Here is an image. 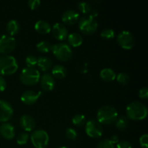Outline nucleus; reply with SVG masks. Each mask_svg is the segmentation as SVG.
<instances>
[{"mask_svg": "<svg viewBox=\"0 0 148 148\" xmlns=\"http://www.w3.org/2000/svg\"><path fill=\"white\" fill-rule=\"evenodd\" d=\"M127 118L132 120H143L147 116V108L140 101H133L127 106Z\"/></svg>", "mask_w": 148, "mask_h": 148, "instance_id": "nucleus-1", "label": "nucleus"}, {"mask_svg": "<svg viewBox=\"0 0 148 148\" xmlns=\"http://www.w3.org/2000/svg\"><path fill=\"white\" fill-rule=\"evenodd\" d=\"M118 118V112L114 106H103L101 107L97 113V119L100 124H109L115 122Z\"/></svg>", "mask_w": 148, "mask_h": 148, "instance_id": "nucleus-2", "label": "nucleus"}, {"mask_svg": "<svg viewBox=\"0 0 148 148\" xmlns=\"http://www.w3.org/2000/svg\"><path fill=\"white\" fill-rule=\"evenodd\" d=\"M18 69V64L15 58L11 55H4L0 57V75H11Z\"/></svg>", "mask_w": 148, "mask_h": 148, "instance_id": "nucleus-3", "label": "nucleus"}, {"mask_svg": "<svg viewBox=\"0 0 148 148\" xmlns=\"http://www.w3.org/2000/svg\"><path fill=\"white\" fill-rule=\"evenodd\" d=\"M51 51L53 55L62 62H66L72 56V48L66 43H58L52 45Z\"/></svg>", "mask_w": 148, "mask_h": 148, "instance_id": "nucleus-4", "label": "nucleus"}, {"mask_svg": "<svg viewBox=\"0 0 148 148\" xmlns=\"http://www.w3.org/2000/svg\"><path fill=\"white\" fill-rule=\"evenodd\" d=\"M40 72L36 68H24L20 75V80L25 85H36L40 80Z\"/></svg>", "mask_w": 148, "mask_h": 148, "instance_id": "nucleus-5", "label": "nucleus"}, {"mask_svg": "<svg viewBox=\"0 0 148 148\" xmlns=\"http://www.w3.org/2000/svg\"><path fill=\"white\" fill-rule=\"evenodd\" d=\"M98 22L95 17L86 15L79 19L78 25L81 32L85 35H91L95 33L98 28Z\"/></svg>", "mask_w": 148, "mask_h": 148, "instance_id": "nucleus-6", "label": "nucleus"}, {"mask_svg": "<svg viewBox=\"0 0 148 148\" xmlns=\"http://www.w3.org/2000/svg\"><path fill=\"white\" fill-rule=\"evenodd\" d=\"M30 140L36 148H46L49 144V137L46 131L38 130L32 133Z\"/></svg>", "mask_w": 148, "mask_h": 148, "instance_id": "nucleus-7", "label": "nucleus"}, {"mask_svg": "<svg viewBox=\"0 0 148 148\" xmlns=\"http://www.w3.org/2000/svg\"><path fill=\"white\" fill-rule=\"evenodd\" d=\"M117 42L123 49H131L134 45V37L131 32L123 30L117 36Z\"/></svg>", "mask_w": 148, "mask_h": 148, "instance_id": "nucleus-8", "label": "nucleus"}, {"mask_svg": "<svg viewBox=\"0 0 148 148\" xmlns=\"http://www.w3.org/2000/svg\"><path fill=\"white\" fill-rule=\"evenodd\" d=\"M16 41L13 36L10 35H3L0 37V53H10L15 48Z\"/></svg>", "mask_w": 148, "mask_h": 148, "instance_id": "nucleus-9", "label": "nucleus"}, {"mask_svg": "<svg viewBox=\"0 0 148 148\" xmlns=\"http://www.w3.org/2000/svg\"><path fill=\"white\" fill-rule=\"evenodd\" d=\"M85 132L92 138H98L102 136L103 128L98 121L89 120L85 124Z\"/></svg>", "mask_w": 148, "mask_h": 148, "instance_id": "nucleus-10", "label": "nucleus"}, {"mask_svg": "<svg viewBox=\"0 0 148 148\" xmlns=\"http://www.w3.org/2000/svg\"><path fill=\"white\" fill-rule=\"evenodd\" d=\"M13 108L8 102L0 100V121L5 122L12 117Z\"/></svg>", "mask_w": 148, "mask_h": 148, "instance_id": "nucleus-11", "label": "nucleus"}, {"mask_svg": "<svg viewBox=\"0 0 148 148\" xmlns=\"http://www.w3.org/2000/svg\"><path fill=\"white\" fill-rule=\"evenodd\" d=\"M52 33L53 37L56 39L59 40H63L67 38L68 30L63 24L56 23L52 27Z\"/></svg>", "mask_w": 148, "mask_h": 148, "instance_id": "nucleus-12", "label": "nucleus"}, {"mask_svg": "<svg viewBox=\"0 0 148 148\" xmlns=\"http://www.w3.org/2000/svg\"><path fill=\"white\" fill-rule=\"evenodd\" d=\"M41 95V92H36L33 90H26L22 94L21 101L27 105H32L38 100Z\"/></svg>", "mask_w": 148, "mask_h": 148, "instance_id": "nucleus-13", "label": "nucleus"}, {"mask_svg": "<svg viewBox=\"0 0 148 148\" xmlns=\"http://www.w3.org/2000/svg\"><path fill=\"white\" fill-rule=\"evenodd\" d=\"M79 14L77 11L73 10H69L65 11L63 13L62 17V20L63 23L65 24L69 25H74L79 20Z\"/></svg>", "mask_w": 148, "mask_h": 148, "instance_id": "nucleus-14", "label": "nucleus"}, {"mask_svg": "<svg viewBox=\"0 0 148 148\" xmlns=\"http://www.w3.org/2000/svg\"><path fill=\"white\" fill-rule=\"evenodd\" d=\"M40 84L45 90H52L55 86L54 77L48 73H45L40 77Z\"/></svg>", "mask_w": 148, "mask_h": 148, "instance_id": "nucleus-15", "label": "nucleus"}, {"mask_svg": "<svg viewBox=\"0 0 148 148\" xmlns=\"http://www.w3.org/2000/svg\"><path fill=\"white\" fill-rule=\"evenodd\" d=\"M0 134L7 140H12L15 135V130L12 124L4 122L0 126Z\"/></svg>", "mask_w": 148, "mask_h": 148, "instance_id": "nucleus-16", "label": "nucleus"}, {"mask_svg": "<svg viewBox=\"0 0 148 148\" xmlns=\"http://www.w3.org/2000/svg\"><path fill=\"white\" fill-rule=\"evenodd\" d=\"M78 8L79 11L82 12L86 16L96 17L98 16V11L92 7V6L87 1H80L78 3Z\"/></svg>", "mask_w": 148, "mask_h": 148, "instance_id": "nucleus-17", "label": "nucleus"}, {"mask_svg": "<svg viewBox=\"0 0 148 148\" xmlns=\"http://www.w3.org/2000/svg\"><path fill=\"white\" fill-rule=\"evenodd\" d=\"M20 125L25 132H31L36 127V121L30 116L23 115L20 118Z\"/></svg>", "mask_w": 148, "mask_h": 148, "instance_id": "nucleus-18", "label": "nucleus"}, {"mask_svg": "<svg viewBox=\"0 0 148 148\" xmlns=\"http://www.w3.org/2000/svg\"><path fill=\"white\" fill-rule=\"evenodd\" d=\"M35 29L40 34H47L51 30L50 24L47 21L43 20H38L35 23Z\"/></svg>", "mask_w": 148, "mask_h": 148, "instance_id": "nucleus-19", "label": "nucleus"}, {"mask_svg": "<svg viewBox=\"0 0 148 148\" xmlns=\"http://www.w3.org/2000/svg\"><path fill=\"white\" fill-rule=\"evenodd\" d=\"M68 43L72 47H78L80 46L83 41L82 36L77 33H72L67 36Z\"/></svg>", "mask_w": 148, "mask_h": 148, "instance_id": "nucleus-20", "label": "nucleus"}, {"mask_svg": "<svg viewBox=\"0 0 148 148\" xmlns=\"http://www.w3.org/2000/svg\"><path fill=\"white\" fill-rule=\"evenodd\" d=\"M100 77L106 82H111L116 77V74L111 68H104L100 72Z\"/></svg>", "mask_w": 148, "mask_h": 148, "instance_id": "nucleus-21", "label": "nucleus"}, {"mask_svg": "<svg viewBox=\"0 0 148 148\" xmlns=\"http://www.w3.org/2000/svg\"><path fill=\"white\" fill-rule=\"evenodd\" d=\"M37 65L42 71L46 72L51 67L52 60L47 56H40L38 59Z\"/></svg>", "mask_w": 148, "mask_h": 148, "instance_id": "nucleus-22", "label": "nucleus"}, {"mask_svg": "<svg viewBox=\"0 0 148 148\" xmlns=\"http://www.w3.org/2000/svg\"><path fill=\"white\" fill-rule=\"evenodd\" d=\"M6 30L10 36H12L17 34L20 30V24L18 22L15 20H11L7 23L6 25Z\"/></svg>", "mask_w": 148, "mask_h": 148, "instance_id": "nucleus-23", "label": "nucleus"}, {"mask_svg": "<svg viewBox=\"0 0 148 148\" xmlns=\"http://www.w3.org/2000/svg\"><path fill=\"white\" fill-rule=\"evenodd\" d=\"M66 69L64 66L60 64L56 65L52 69V75L57 79H63L66 75Z\"/></svg>", "mask_w": 148, "mask_h": 148, "instance_id": "nucleus-24", "label": "nucleus"}, {"mask_svg": "<svg viewBox=\"0 0 148 148\" xmlns=\"http://www.w3.org/2000/svg\"><path fill=\"white\" fill-rule=\"evenodd\" d=\"M128 118L127 116H121L118 117L115 121L116 127L119 130H124L128 127Z\"/></svg>", "mask_w": 148, "mask_h": 148, "instance_id": "nucleus-25", "label": "nucleus"}, {"mask_svg": "<svg viewBox=\"0 0 148 148\" xmlns=\"http://www.w3.org/2000/svg\"><path fill=\"white\" fill-rule=\"evenodd\" d=\"M51 46L52 45H51L49 42L41 40L36 44V48L41 53H48L51 51Z\"/></svg>", "mask_w": 148, "mask_h": 148, "instance_id": "nucleus-26", "label": "nucleus"}, {"mask_svg": "<svg viewBox=\"0 0 148 148\" xmlns=\"http://www.w3.org/2000/svg\"><path fill=\"white\" fill-rule=\"evenodd\" d=\"M85 120H86V118H85V116L83 114H76V115L73 116L72 121V123H73L75 126L81 127V126H82L83 124H85Z\"/></svg>", "mask_w": 148, "mask_h": 148, "instance_id": "nucleus-27", "label": "nucleus"}, {"mask_svg": "<svg viewBox=\"0 0 148 148\" xmlns=\"http://www.w3.org/2000/svg\"><path fill=\"white\" fill-rule=\"evenodd\" d=\"M29 140V135L27 132H21L17 135L16 141H17V144L20 145H25L27 143Z\"/></svg>", "mask_w": 148, "mask_h": 148, "instance_id": "nucleus-28", "label": "nucleus"}, {"mask_svg": "<svg viewBox=\"0 0 148 148\" xmlns=\"http://www.w3.org/2000/svg\"><path fill=\"white\" fill-rule=\"evenodd\" d=\"M116 79L118 82L121 85H126L130 81V76L125 72H121L116 75Z\"/></svg>", "mask_w": 148, "mask_h": 148, "instance_id": "nucleus-29", "label": "nucleus"}, {"mask_svg": "<svg viewBox=\"0 0 148 148\" xmlns=\"http://www.w3.org/2000/svg\"><path fill=\"white\" fill-rule=\"evenodd\" d=\"M101 36L105 39H111L115 36V32L111 28H104L101 31Z\"/></svg>", "mask_w": 148, "mask_h": 148, "instance_id": "nucleus-30", "label": "nucleus"}, {"mask_svg": "<svg viewBox=\"0 0 148 148\" xmlns=\"http://www.w3.org/2000/svg\"><path fill=\"white\" fill-rule=\"evenodd\" d=\"M37 62H38L37 58L34 56H32V55H30V56H27L25 59V63L27 67L35 68V66L37 65Z\"/></svg>", "mask_w": 148, "mask_h": 148, "instance_id": "nucleus-31", "label": "nucleus"}, {"mask_svg": "<svg viewBox=\"0 0 148 148\" xmlns=\"http://www.w3.org/2000/svg\"><path fill=\"white\" fill-rule=\"evenodd\" d=\"M97 148H114V145L108 139L102 140L98 144Z\"/></svg>", "mask_w": 148, "mask_h": 148, "instance_id": "nucleus-32", "label": "nucleus"}, {"mask_svg": "<svg viewBox=\"0 0 148 148\" xmlns=\"http://www.w3.org/2000/svg\"><path fill=\"white\" fill-rule=\"evenodd\" d=\"M65 134H66V137L69 140H74L77 137V131L73 128H68L66 129L65 131Z\"/></svg>", "mask_w": 148, "mask_h": 148, "instance_id": "nucleus-33", "label": "nucleus"}, {"mask_svg": "<svg viewBox=\"0 0 148 148\" xmlns=\"http://www.w3.org/2000/svg\"><path fill=\"white\" fill-rule=\"evenodd\" d=\"M140 144L143 148H148V135L147 134H144L140 137Z\"/></svg>", "mask_w": 148, "mask_h": 148, "instance_id": "nucleus-34", "label": "nucleus"}, {"mask_svg": "<svg viewBox=\"0 0 148 148\" xmlns=\"http://www.w3.org/2000/svg\"><path fill=\"white\" fill-rule=\"evenodd\" d=\"M139 97L143 99H146L148 97V89L147 87H143L140 89L138 92Z\"/></svg>", "mask_w": 148, "mask_h": 148, "instance_id": "nucleus-35", "label": "nucleus"}, {"mask_svg": "<svg viewBox=\"0 0 148 148\" xmlns=\"http://www.w3.org/2000/svg\"><path fill=\"white\" fill-rule=\"evenodd\" d=\"M27 4L31 10H36L40 5V0H30L27 2Z\"/></svg>", "mask_w": 148, "mask_h": 148, "instance_id": "nucleus-36", "label": "nucleus"}, {"mask_svg": "<svg viewBox=\"0 0 148 148\" xmlns=\"http://www.w3.org/2000/svg\"><path fill=\"white\" fill-rule=\"evenodd\" d=\"M116 148H132L131 143L126 140L119 142L116 144Z\"/></svg>", "mask_w": 148, "mask_h": 148, "instance_id": "nucleus-37", "label": "nucleus"}, {"mask_svg": "<svg viewBox=\"0 0 148 148\" xmlns=\"http://www.w3.org/2000/svg\"><path fill=\"white\" fill-rule=\"evenodd\" d=\"M6 87H7V83H6L5 79L4 77L0 76V92H2L5 90Z\"/></svg>", "mask_w": 148, "mask_h": 148, "instance_id": "nucleus-38", "label": "nucleus"}, {"mask_svg": "<svg viewBox=\"0 0 148 148\" xmlns=\"http://www.w3.org/2000/svg\"><path fill=\"white\" fill-rule=\"evenodd\" d=\"M109 140L111 142V143H112L113 145L117 144V143L119 142V136L116 135V134H114V135L111 136V139H110Z\"/></svg>", "mask_w": 148, "mask_h": 148, "instance_id": "nucleus-39", "label": "nucleus"}, {"mask_svg": "<svg viewBox=\"0 0 148 148\" xmlns=\"http://www.w3.org/2000/svg\"><path fill=\"white\" fill-rule=\"evenodd\" d=\"M58 148H67L66 147H58Z\"/></svg>", "mask_w": 148, "mask_h": 148, "instance_id": "nucleus-40", "label": "nucleus"}]
</instances>
